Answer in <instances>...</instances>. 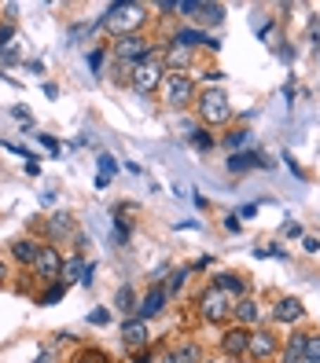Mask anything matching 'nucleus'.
I'll list each match as a JSON object with an SVG mask.
<instances>
[{
  "label": "nucleus",
  "instance_id": "obj_32",
  "mask_svg": "<svg viewBox=\"0 0 320 363\" xmlns=\"http://www.w3.org/2000/svg\"><path fill=\"white\" fill-rule=\"evenodd\" d=\"M115 242H118V246H125V242H129V227H125L122 220H115Z\"/></svg>",
  "mask_w": 320,
  "mask_h": 363
},
{
  "label": "nucleus",
  "instance_id": "obj_33",
  "mask_svg": "<svg viewBox=\"0 0 320 363\" xmlns=\"http://www.w3.org/2000/svg\"><path fill=\"white\" fill-rule=\"evenodd\" d=\"M283 235H287V239H302V224H298V220H287V224H283Z\"/></svg>",
  "mask_w": 320,
  "mask_h": 363
},
{
  "label": "nucleus",
  "instance_id": "obj_7",
  "mask_svg": "<svg viewBox=\"0 0 320 363\" xmlns=\"http://www.w3.org/2000/svg\"><path fill=\"white\" fill-rule=\"evenodd\" d=\"M30 268H34V275L41 279V283H59V279H63V257H59V250L52 242H44Z\"/></svg>",
  "mask_w": 320,
  "mask_h": 363
},
{
  "label": "nucleus",
  "instance_id": "obj_36",
  "mask_svg": "<svg viewBox=\"0 0 320 363\" xmlns=\"http://www.w3.org/2000/svg\"><path fill=\"white\" fill-rule=\"evenodd\" d=\"M239 227H243V224H239V217H236V213H229V217H225V231H239Z\"/></svg>",
  "mask_w": 320,
  "mask_h": 363
},
{
  "label": "nucleus",
  "instance_id": "obj_41",
  "mask_svg": "<svg viewBox=\"0 0 320 363\" xmlns=\"http://www.w3.org/2000/svg\"><path fill=\"white\" fill-rule=\"evenodd\" d=\"M26 173H30V176H37V173H41V165H37V158H30V161H26Z\"/></svg>",
  "mask_w": 320,
  "mask_h": 363
},
{
  "label": "nucleus",
  "instance_id": "obj_6",
  "mask_svg": "<svg viewBox=\"0 0 320 363\" xmlns=\"http://www.w3.org/2000/svg\"><path fill=\"white\" fill-rule=\"evenodd\" d=\"M273 356H280V338L269 326H254L250 341H247V359L250 363H269Z\"/></svg>",
  "mask_w": 320,
  "mask_h": 363
},
{
  "label": "nucleus",
  "instance_id": "obj_8",
  "mask_svg": "<svg viewBox=\"0 0 320 363\" xmlns=\"http://www.w3.org/2000/svg\"><path fill=\"white\" fill-rule=\"evenodd\" d=\"M115 55L125 59L129 66H136V62L155 59V48L148 44V37H140V33H129V37H115Z\"/></svg>",
  "mask_w": 320,
  "mask_h": 363
},
{
  "label": "nucleus",
  "instance_id": "obj_34",
  "mask_svg": "<svg viewBox=\"0 0 320 363\" xmlns=\"http://www.w3.org/2000/svg\"><path fill=\"white\" fill-rule=\"evenodd\" d=\"M89 323H96V326H107V323H110V312H103V308H96L92 316H89Z\"/></svg>",
  "mask_w": 320,
  "mask_h": 363
},
{
  "label": "nucleus",
  "instance_id": "obj_2",
  "mask_svg": "<svg viewBox=\"0 0 320 363\" xmlns=\"http://www.w3.org/2000/svg\"><path fill=\"white\" fill-rule=\"evenodd\" d=\"M191 107L199 110L203 125H225V121L232 118V103H229L225 88H203V92L196 95V103H191Z\"/></svg>",
  "mask_w": 320,
  "mask_h": 363
},
{
  "label": "nucleus",
  "instance_id": "obj_13",
  "mask_svg": "<svg viewBox=\"0 0 320 363\" xmlns=\"http://www.w3.org/2000/svg\"><path fill=\"white\" fill-rule=\"evenodd\" d=\"M214 286L232 297V301H239V297H250V283H247V275H239V272H221L214 275Z\"/></svg>",
  "mask_w": 320,
  "mask_h": 363
},
{
  "label": "nucleus",
  "instance_id": "obj_12",
  "mask_svg": "<svg viewBox=\"0 0 320 363\" xmlns=\"http://www.w3.org/2000/svg\"><path fill=\"white\" fill-rule=\"evenodd\" d=\"M250 169H273V161H269V154H262V151L229 154V173H250Z\"/></svg>",
  "mask_w": 320,
  "mask_h": 363
},
{
  "label": "nucleus",
  "instance_id": "obj_11",
  "mask_svg": "<svg viewBox=\"0 0 320 363\" xmlns=\"http://www.w3.org/2000/svg\"><path fill=\"white\" fill-rule=\"evenodd\" d=\"M262 319H265V312H262V305L254 301V297H239V301L232 305V323H236V326L254 330Z\"/></svg>",
  "mask_w": 320,
  "mask_h": 363
},
{
  "label": "nucleus",
  "instance_id": "obj_22",
  "mask_svg": "<svg viewBox=\"0 0 320 363\" xmlns=\"http://www.w3.org/2000/svg\"><path fill=\"white\" fill-rule=\"evenodd\" d=\"M188 272H191V268H173V272L166 275V286H162V290H166V297H173V293H177V290L188 283Z\"/></svg>",
  "mask_w": 320,
  "mask_h": 363
},
{
  "label": "nucleus",
  "instance_id": "obj_17",
  "mask_svg": "<svg viewBox=\"0 0 320 363\" xmlns=\"http://www.w3.org/2000/svg\"><path fill=\"white\" fill-rule=\"evenodd\" d=\"M162 363H203V349L196 341H184V345H177V349H169L162 356Z\"/></svg>",
  "mask_w": 320,
  "mask_h": 363
},
{
  "label": "nucleus",
  "instance_id": "obj_30",
  "mask_svg": "<svg viewBox=\"0 0 320 363\" xmlns=\"http://www.w3.org/2000/svg\"><path fill=\"white\" fill-rule=\"evenodd\" d=\"M258 257H276V260H287V250H280L276 242H269V246H262V250H254Z\"/></svg>",
  "mask_w": 320,
  "mask_h": 363
},
{
  "label": "nucleus",
  "instance_id": "obj_14",
  "mask_svg": "<svg viewBox=\"0 0 320 363\" xmlns=\"http://www.w3.org/2000/svg\"><path fill=\"white\" fill-rule=\"evenodd\" d=\"M273 319L283 323V326H295L306 319V305L298 301V297H280V301L273 305Z\"/></svg>",
  "mask_w": 320,
  "mask_h": 363
},
{
  "label": "nucleus",
  "instance_id": "obj_25",
  "mask_svg": "<svg viewBox=\"0 0 320 363\" xmlns=\"http://www.w3.org/2000/svg\"><path fill=\"white\" fill-rule=\"evenodd\" d=\"M115 308H118V312H133V308H136V293H133V286H118V293H115Z\"/></svg>",
  "mask_w": 320,
  "mask_h": 363
},
{
  "label": "nucleus",
  "instance_id": "obj_46",
  "mask_svg": "<svg viewBox=\"0 0 320 363\" xmlns=\"http://www.w3.org/2000/svg\"><path fill=\"white\" fill-rule=\"evenodd\" d=\"M206 363H214V359H206Z\"/></svg>",
  "mask_w": 320,
  "mask_h": 363
},
{
  "label": "nucleus",
  "instance_id": "obj_20",
  "mask_svg": "<svg viewBox=\"0 0 320 363\" xmlns=\"http://www.w3.org/2000/svg\"><path fill=\"white\" fill-rule=\"evenodd\" d=\"M196 19H199V22L217 26L221 19H225V8H221V4H199V8H196Z\"/></svg>",
  "mask_w": 320,
  "mask_h": 363
},
{
  "label": "nucleus",
  "instance_id": "obj_43",
  "mask_svg": "<svg viewBox=\"0 0 320 363\" xmlns=\"http://www.w3.org/2000/svg\"><path fill=\"white\" fill-rule=\"evenodd\" d=\"M4 279H8V264L0 260V283H4Z\"/></svg>",
  "mask_w": 320,
  "mask_h": 363
},
{
  "label": "nucleus",
  "instance_id": "obj_27",
  "mask_svg": "<svg viewBox=\"0 0 320 363\" xmlns=\"http://www.w3.org/2000/svg\"><path fill=\"white\" fill-rule=\"evenodd\" d=\"M247 140H250V128H232L229 136H225V147H229V151L236 154V151H239V147H243Z\"/></svg>",
  "mask_w": 320,
  "mask_h": 363
},
{
  "label": "nucleus",
  "instance_id": "obj_45",
  "mask_svg": "<svg viewBox=\"0 0 320 363\" xmlns=\"http://www.w3.org/2000/svg\"><path fill=\"white\" fill-rule=\"evenodd\" d=\"M302 363H320V359H306V356H302Z\"/></svg>",
  "mask_w": 320,
  "mask_h": 363
},
{
  "label": "nucleus",
  "instance_id": "obj_29",
  "mask_svg": "<svg viewBox=\"0 0 320 363\" xmlns=\"http://www.w3.org/2000/svg\"><path fill=\"white\" fill-rule=\"evenodd\" d=\"M77 363H110V356L100 352V349H85L82 356H77Z\"/></svg>",
  "mask_w": 320,
  "mask_h": 363
},
{
  "label": "nucleus",
  "instance_id": "obj_18",
  "mask_svg": "<svg viewBox=\"0 0 320 363\" xmlns=\"http://www.w3.org/2000/svg\"><path fill=\"white\" fill-rule=\"evenodd\" d=\"M37 250H41V242H34V239H15L11 242V257L19 260V264H34Z\"/></svg>",
  "mask_w": 320,
  "mask_h": 363
},
{
  "label": "nucleus",
  "instance_id": "obj_3",
  "mask_svg": "<svg viewBox=\"0 0 320 363\" xmlns=\"http://www.w3.org/2000/svg\"><path fill=\"white\" fill-rule=\"evenodd\" d=\"M196 95H199V88H196V81H191L188 74H169L166 70V77H162V103L169 110L191 107V103H196Z\"/></svg>",
  "mask_w": 320,
  "mask_h": 363
},
{
  "label": "nucleus",
  "instance_id": "obj_28",
  "mask_svg": "<svg viewBox=\"0 0 320 363\" xmlns=\"http://www.w3.org/2000/svg\"><path fill=\"white\" fill-rule=\"evenodd\" d=\"M306 359H320V334L316 330L306 334Z\"/></svg>",
  "mask_w": 320,
  "mask_h": 363
},
{
  "label": "nucleus",
  "instance_id": "obj_21",
  "mask_svg": "<svg viewBox=\"0 0 320 363\" xmlns=\"http://www.w3.org/2000/svg\"><path fill=\"white\" fill-rule=\"evenodd\" d=\"M188 62H191L188 48H181V44H169L166 48V66H177V74H181V66H188Z\"/></svg>",
  "mask_w": 320,
  "mask_h": 363
},
{
  "label": "nucleus",
  "instance_id": "obj_10",
  "mask_svg": "<svg viewBox=\"0 0 320 363\" xmlns=\"http://www.w3.org/2000/svg\"><path fill=\"white\" fill-rule=\"evenodd\" d=\"M166 301H169V297H166V290L155 283V286H151V290H148V293H143L140 301H136V308H133V319H143V323H148V319H155L158 312L166 308Z\"/></svg>",
  "mask_w": 320,
  "mask_h": 363
},
{
  "label": "nucleus",
  "instance_id": "obj_40",
  "mask_svg": "<svg viewBox=\"0 0 320 363\" xmlns=\"http://www.w3.org/2000/svg\"><path fill=\"white\" fill-rule=\"evenodd\" d=\"M254 213H258V206H254V202H250V206H243V209H239V213H236V217H239V220H243V217H254Z\"/></svg>",
  "mask_w": 320,
  "mask_h": 363
},
{
  "label": "nucleus",
  "instance_id": "obj_4",
  "mask_svg": "<svg viewBox=\"0 0 320 363\" xmlns=\"http://www.w3.org/2000/svg\"><path fill=\"white\" fill-rule=\"evenodd\" d=\"M232 297H225L217 286H210V290H203L199 293V319L203 323H229L232 319Z\"/></svg>",
  "mask_w": 320,
  "mask_h": 363
},
{
  "label": "nucleus",
  "instance_id": "obj_39",
  "mask_svg": "<svg viewBox=\"0 0 320 363\" xmlns=\"http://www.w3.org/2000/svg\"><path fill=\"white\" fill-rule=\"evenodd\" d=\"M89 66H92V70H100V66H103V52H92V55H89Z\"/></svg>",
  "mask_w": 320,
  "mask_h": 363
},
{
  "label": "nucleus",
  "instance_id": "obj_15",
  "mask_svg": "<svg viewBox=\"0 0 320 363\" xmlns=\"http://www.w3.org/2000/svg\"><path fill=\"white\" fill-rule=\"evenodd\" d=\"M122 341L125 345H129V349H136V352H143V349H148V323H143V319H125L122 323Z\"/></svg>",
  "mask_w": 320,
  "mask_h": 363
},
{
  "label": "nucleus",
  "instance_id": "obj_9",
  "mask_svg": "<svg viewBox=\"0 0 320 363\" xmlns=\"http://www.w3.org/2000/svg\"><path fill=\"white\" fill-rule=\"evenodd\" d=\"M247 341H250V330L247 326H225L221 330V356L225 359H247Z\"/></svg>",
  "mask_w": 320,
  "mask_h": 363
},
{
  "label": "nucleus",
  "instance_id": "obj_31",
  "mask_svg": "<svg viewBox=\"0 0 320 363\" xmlns=\"http://www.w3.org/2000/svg\"><path fill=\"white\" fill-rule=\"evenodd\" d=\"M110 173H118V161L110 158V154H100V176L110 180Z\"/></svg>",
  "mask_w": 320,
  "mask_h": 363
},
{
  "label": "nucleus",
  "instance_id": "obj_26",
  "mask_svg": "<svg viewBox=\"0 0 320 363\" xmlns=\"http://www.w3.org/2000/svg\"><path fill=\"white\" fill-rule=\"evenodd\" d=\"M188 143L196 147V151H210V147H214V136H210V132H206V128H191Z\"/></svg>",
  "mask_w": 320,
  "mask_h": 363
},
{
  "label": "nucleus",
  "instance_id": "obj_35",
  "mask_svg": "<svg viewBox=\"0 0 320 363\" xmlns=\"http://www.w3.org/2000/svg\"><path fill=\"white\" fill-rule=\"evenodd\" d=\"M44 147H48V151H52V154H59V140H52V136H48V132H41V136H37Z\"/></svg>",
  "mask_w": 320,
  "mask_h": 363
},
{
  "label": "nucleus",
  "instance_id": "obj_42",
  "mask_svg": "<svg viewBox=\"0 0 320 363\" xmlns=\"http://www.w3.org/2000/svg\"><path fill=\"white\" fill-rule=\"evenodd\" d=\"M133 363H155V359H151L148 352H136V356H133Z\"/></svg>",
  "mask_w": 320,
  "mask_h": 363
},
{
  "label": "nucleus",
  "instance_id": "obj_37",
  "mask_svg": "<svg viewBox=\"0 0 320 363\" xmlns=\"http://www.w3.org/2000/svg\"><path fill=\"white\" fill-rule=\"evenodd\" d=\"M302 246H306V253H316V250H320V242H316L313 235H306V239H302Z\"/></svg>",
  "mask_w": 320,
  "mask_h": 363
},
{
  "label": "nucleus",
  "instance_id": "obj_5",
  "mask_svg": "<svg viewBox=\"0 0 320 363\" xmlns=\"http://www.w3.org/2000/svg\"><path fill=\"white\" fill-rule=\"evenodd\" d=\"M162 77H166V66L158 62V59H148V62L129 66V85H133V92H140V95H151L155 88H162Z\"/></svg>",
  "mask_w": 320,
  "mask_h": 363
},
{
  "label": "nucleus",
  "instance_id": "obj_44",
  "mask_svg": "<svg viewBox=\"0 0 320 363\" xmlns=\"http://www.w3.org/2000/svg\"><path fill=\"white\" fill-rule=\"evenodd\" d=\"M37 363H56V356H52V352H44V356H41Z\"/></svg>",
  "mask_w": 320,
  "mask_h": 363
},
{
  "label": "nucleus",
  "instance_id": "obj_19",
  "mask_svg": "<svg viewBox=\"0 0 320 363\" xmlns=\"http://www.w3.org/2000/svg\"><path fill=\"white\" fill-rule=\"evenodd\" d=\"M74 231V217L70 213H56V217H48V239H63V235H70Z\"/></svg>",
  "mask_w": 320,
  "mask_h": 363
},
{
  "label": "nucleus",
  "instance_id": "obj_24",
  "mask_svg": "<svg viewBox=\"0 0 320 363\" xmlns=\"http://www.w3.org/2000/svg\"><path fill=\"white\" fill-rule=\"evenodd\" d=\"M63 297H67V283L59 279V283H48V290L37 297V301L41 305H56V301H63Z\"/></svg>",
  "mask_w": 320,
  "mask_h": 363
},
{
  "label": "nucleus",
  "instance_id": "obj_23",
  "mask_svg": "<svg viewBox=\"0 0 320 363\" xmlns=\"http://www.w3.org/2000/svg\"><path fill=\"white\" fill-rule=\"evenodd\" d=\"M85 268H89V264H85V257H82V253L70 257V260H63V275H67V279H77V283H82Z\"/></svg>",
  "mask_w": 320,
  "mask_h": 363
},
{
  "label": "nucleus",
  "instance_id": "obj_38",
  "mask_svg": "<svg viewBox=\"0 0 320 363\" xmlns=\"http://www.w3.org/2000/svg\"><path fill=\"white\" fill-rule=\"evenodd\" d=\"M11 33H15L11 26H0V48H8V41H11Z\"/></svg>",
  "mask_w": 320,
  "mask_h": 363
},
{
  "label": "nucleus",
  "instance_id": "obj_1",
  "mask_svg": "<svg viewBox=\"0 0 320 363\" xmlns=\"http://www.w3.org/2000/svg\"><path fill=\"white\" fill-rule=\"evenodd\" d=\"M148 22V8L143 4H133V0H125V4H110L107 15L100 19V26L107 33H115V37H129V33H140V26Z\"/></svg>",
  "mask_w": 320,
  "mask_h": 363
},
{
  "label": "nucleus",
  "instance_id": "obj_16",
  "mask_svg": "<svg viewBox=\"0 0 320 363\" xmlns=\"http://www.w3.org/2000/svg\"><path fill=\"white\" fill-rule=\"evenodd\" d=\"M306 334L309 330H295V334L280 345V356H283L280 363H302V356H306Z\"/></svg>",
  "mask_w": 320,
  "mask_h": 363
}]
</instances>
